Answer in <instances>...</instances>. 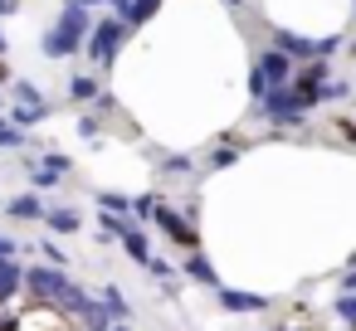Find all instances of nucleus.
I'll use <instances>...</instances> for the list:
<instances>
[{
	"label": "nucleus",
	"instance_id": "f257e3e1",
	"mask_svg": "<svg viewBox=\"0 0 356 331\" xmlns=\"http://www.w3.org/2000/svg\"><path fill=\"white\" fill-rule=\"evenodd\" d=\"M88 30H93V15H88L83 6H74V0H64V10H59L54 30L40 40V49H44L49 59H74V54L88 44Z\"/></svg>",
	"mask_w": 356,
	"mask_h": 331
},
{
	"label": "nucleus",
	"instance_id": "f03ea898",
	"mask_svg": "<svg viewBox=\"0 0 356 331\" xmlns=\"http://www.w3.org/2000/svg\"><path fill=\"white\" fill-rule=\"evenodd\" d=\"M25 292H30V302H35V307H54V312H64V307L74 302L79 282L69 278V268L30 263V268H25Z\"/></svg>",
	"mask_w": 356,
	"mask_h": 331
},
{
	"label": "nucleus",
	"instance_id": "7ed1b4c3",
	"mask_svg": "<svg viewBox=\"0 0 356 331\" xmlns=\"http://www.w3.org/2000/svg\"><path fill=\"white\" fill-rule=\"evenodd\" d=\"M127 35H132V30H127L122 20H113V15H108V20H93V30H88V44H83V54H88V59H93V64H98V69L108 74V69L118 64V54H122Z\"/></svg>",
	"mask_w": 356,
	"mask_h": 331
},
{
	"label": "nucleus",
	"instance_id": "20e7f679",
	"mask_svg": "<svg viewBox=\"0 0 356 331\" xmlns=\"http://www.w3.org/2000/svg\"><path fill=\"white\" fill-rule=\"evenodd\" d=\"M307 112H312V108H307L293 88H273V93L259 103V117H264L273 132H283V127H302V122H307Z\"/></svg>",
	"mask_w": 356,
	"mask_h": 331
},
{
	"label": "nucleus",
	"instance_id": "39448f33",
	"mask_svg": "<svg viewBox=\"0 0 356 331\" xmlns=\"http://www.w3.org/2000/svg\"><path fill=\"white\" fill-rule=\"evenodd\" d=\"M147 224H156V229H161V234H166V239H171V244L181 248V253H195V248H200V234H195V219H191L186 210H176V205H166V200H161V205L152 210V219H147Z\"/></svg>",
	"mask_w": 356,
	"mask_h": 331
},
{
	"label": "nucleus",
	"instance_id": "423d86ee",
	"mask_svg": "<svg viewBox=\"0 0 356 331\" xmlns=\"http://www.w3.org/2000/svg\"><path fill=\"white\" fill-rule=\"evenodd\" d=\"M327 83H332V69H327V59H307V64H298V69H293V83H288V88H293V93H298L307 108H317Z\"/></svg>",
	"mask_w": 356,
	"mask_h": 331
},
{
	"label": "nucleus",
	"instance_id": "0eeeda50",
	"mask_svg": "<svg viewBox=\"0 0 356 331\" xmlns=\"http://www.w3.org/2000/svg\"><path fill=\"white\" fill-rule=\"evenodd\" d=\"M118 244L127 248V258H132V263H142V268L152 263V234H147V224H142V219L122 214V219H118Z\"/></svg>",
	"mask_w": 356,
	"mask_h": 331
},
{
	"label": "nucleus",
	"instance_id": "6e6552de",
	"mask_svg": "<svg viewBox=\"0 0 356 331\" xmlns=\"http://www.w3.org/2000/svg\"><path fill=\"white\" fill-rule=\"evenodd\" d=\"M254 69L264 74V83H268V93H273V88H288V83H293V69H298V64H293L288 54H278V49L268 44V49H259V59H254Z\"/></svg>",
	"mask_w": 356,
	"mask_h": 331
},
{
	"label": "nucleus",
	"instance_id": "1a4fd4ad",
	"mask_svg": "<svg viewBox=\"0 0 356 331\" xmlns=\"http://www.w3.org/2000/svg\"><path fill=\"white\" fill-rule=\"evenodd\" d=\"M215 297H220V307L234 312V316H254V312H268V307H273V297L244 292V287H215Z\"/></svg>",
	"mask_w": 356,
	"mask_h": 331
},
{
	"label": "nucleus",
	"instance_id": "9d476101",
	"mask_svg": "<svg viewBox=\"0 0 356 331\" xmlns=\"http://www.w3.org/2000/svg\"><path fill=\"white\" fill-rule=\"evenodd\" d=\"M181 278H186V282H195V287H225L205 248H195V253H186V258H181Z\"/></svg>",
	"mask_w": 356,
	"mask_h": 331
},
{
	"label": "nucleus",
	"instance_id": "9b49d317",
	"mask_svg": "<svg viewBox=\"0 0 356 331\" xmlns=\"http://www.w3.org/2000/svg\"><path fill=\"white\" fill-rule=\"evenodd\" d=\"M44 200L35 195V190H25V195H15V200H6V214L10 219H20V224H44Z\"/></svg>",
	"mask_w": 356,
	"mask_h": 331
},
{
	"label": "nucleus",
	"instance_id": "f8f14e48",
	"mask_svg": "<svg viewBox=\"0 0 356 331\" xmlns=\"http://www.w3.org/2000/svg\"><path fill=\"white\" fill-rule=\"evenodd\" d=\"M312 44H317V40H302V35H293V30H273V49L288 54L293 64H307V59H312Z\"/></svg>",
	"mask_w": 356,
	"mask_h": 331
},
{
	"label": "nucleus",
	"instance_id": "ddd939ff",
	"mask_svg": "<svg viewBox=\"0 0 356 331\" xmlns=\"http://www.w3.org/2000/svg\"><path fill=\"white\" fill-rule=\"evenodd\" d=\"M44 117H54V103H40V108H30V103H15V108H6V122H10V127H20V132L40 127Z\"/></svg>",
	"mask_w": 356,
	"mask_h": 331
},
{
	"label": "nucleus",
	"instance_id": "4468645a",
	"mask_svg": "<svg viewBox=\"0 0 356 331\" xmlns=\"http://www.w3.org/2000/svg\"><path fill=\"white\" fill-rule=\"evenodd\" d=\"M44 229H54V234H79V229H83V210H74V205H49V210H44Z\"/></svg>",
	"mask_w": 356,
	"mask_h": 331
},
{
	"label": "nucleus",
	"instance_id": "2eb2a0df",
	"mask_svg": "<svg viewBox=\"0 0 356 331\" xmlns=\"http://www.w3.org/2000/svg\"><path fill=\"white\" fill-rule=\"evenodd\" d=\"M15 292H25V268L15 258H0V307L15 302Z\"/></svg>",
	"mask_w": 356,
	"mask_h": 331
},
{
	"label": "nucleus",
	"instance_id": "dca6fc26",
	"mask_svg": "<svg viewBox=\"0 0 356 331\" xmlns=\"http://www.w3.org/2000/svg\"><path fill=\"white\" fill-rule=\"evenodd\" d=\"M64 93H69V103H98V93H103V78H98V74H74Z\"/></svg>",
	"mask_w": 356,
	"mask_h": 331
},
{
	"label": "nucleus",
	"instance_id": "f3484780",
	"mask_svg": "<svg viewBox=\"0 0 356 331\" xmlns=\"http://www.w3.org/2000/svg\"><path fill=\"white\" fill-rule=\"evenodd\" d=\"M239 156H244V142H234V137H225V142H220V146H215V151L205 156V171H229V166H234Z\"/></svg>",
	"mask_w": 356,
	"mask_h": 331
},
{
	"label": "nucleus",
	"instance_id": "a211bd4d",
	"mask_svg": "<svg viewBox=\"0 0 356 331\" xmlns=\"http://www.w3.org/2000/svg\"><path fill=\"white\" fill-rule=\"evenodd\" d=\"M98 302L108 307V316H113V321H127V316H132L127 292H122V287H113V282H108V287H98Z\"/></svg>",
	"mask_w": 356,
	"mask_h": 331
},
{
	"label": "nucleus",
	"instance_id": "6ab92c4d",
	"mask_svg": "<svg viewBox=\"0 0 356 331\" xmlns=\"http://www.w3.org/2000/svg\"><path fill=\"white\" fill-rule=\"evenodd\" d=\"M156 176H195V156H156Z\"/></svg>",
	"mask_w": 356,
	"mask_h": 331
},
{
	"label": "nucleus",
	"instance_id": "aec40b11",
	"mask_svg": "<svg viewBox=\"0 0 356 331\" xmlns=\"http://www.w3.org/2000/svg\"><path fill=\"white\" fill-rule=\"evenodd\" d=\"M25 176H30V185H35V195H40V190H54V185L64 180V176H54V171H44L40 161H25Z\"/></svg>",
	"mask_w": 356,
	"mask_h": 331
},
{
	"label": "nucleus",
	"instance_id": "412c9836",
	"mask_svg": "<svg viewBox=\"0 0 356 331\" xmlns=\"http://www.w3.org/2000/svg\"><path fill=\"white\" fill-rule=\"evenodd\" d=\"M98 210L103 214H132V200L118 195V190H98Z\"/></svg>",
	"mask_w": 356,
	"mask_h": 331
},
{
	"label": "nucleus",
	"instance_id": "4be33fe9",
	"mask_svg": "<svg viewBox=\"0 0 356 331\" xmlns=\"http://www.w3.org/2000/svg\"><path fill=\"white\" fill-rule=\"evenodd\" d=\"M337 321L346 326V331H356V292H337Z\"/></svg>",
	"mask_w": 356,
	"mask_h": 331
},
{
	"label": "nucleus",
	"instance_id": "5701e85b",
	"mask_svg": "<svg viewBox=\"0 0 356 331\" xmlns=\"http://www.w3.org/2000/svg\"><path fill=\"white\" fill-rule=\"evenodd\" d=\"M156 10H161V0H132V15H127V25L137 30V25H147Z\"/></svg>",
	"mask_w": 356,
	"mask_h": 331
},
{
	"label": "nucleus",
	"instance_id": "b1692460",
	"mask_svg": "<svg viewBox=\"0 0 356 331\" xmlns=\"http://www.w3.org/2000/svg\"><path fill=\"white\" fill-rule=\"evenodd\" d=\"M40 166L54 171V176H69V171H74V161H69L64 151H40Z\"/></svg>",
	"mask_w": 356,
	"mask_h": 331
},
{
	"label": "nucleus",
	"instance_id": "393cba45",
	"mask_svg": "<svg viewBox=\"0 0 356 331\" xmlns=\"http://www.w3.org/2000/svg\"><path fill=\"white\" fill-rule=\"evenodd\" d=\"M147 273H152L156 282H166V287H171V282L181 278V268H171V263H166V258H156V253H152V263H147Z\"/></svg>",
	"mask_w": 356,
	"mask_h": 331
},
{
	"label": "nucleus",
	"instance_id": "a878e982",
	"mask_svg": "<svg viewBox=\"0 0 356 331\" xmlns=\"http://www.w3.org/2000/svg\"><path fill=\"white\" fill-rule=\"evenodd\" d=\"M15 146H25V132H20V127H10L6 117H0V151H15Z\"/></svg>",
	"mask_w": 356,
	"mask_h": 331
},
{
	"label": "nucleus",
	"instance_id": "bb28decb",
	"mask_svg": "<svg viewBox=\"0 0 356 331\" xmlns=\"http://www.w3.org/2000/svg\"><path fill=\"white\" fill-rule=\"evenodd\" d=\"M40 258H44V263H54V268H69V258H64V248H59L54 239H40Z\"/></svg>",
	"mask_w": 356,
	"mask_h": 331
},
{
	"label": "nucleus",
	"instance_id": "cd10ccee",
	"mask_svg": "<svg viewBox=\"0 0 356 331\" xmlns=\"http://www.w3.org/2000/svg\"><path fill=\"white\" fill-rule=\"evenodd\" d=\"M15 103H30V108H40V103H49L35 83H15Z\"/></svg>",
	"mask_w": 356,
	"mask_h": 331
},
{
	"label": "nucleus",
	"instance_id": "c85d7f7f",
	"mask_svg": "<svg viewBox=\"0 0 356 331\" xmlns=\"http://www.w3.org/2000/svg\"><path fill=\"white\" fill-rule=\"evenodd\" d=\"M341 98H351V83H341V78H337V83H327V88H322V103H341Z\"/></svg>",
	"mask_w": 356,
	"mask_h": 331
},
{
	"label": "nucleus",
	"instance_id": "c756f323",
	"mask_svg": "<svg viewBox=\"0 0 356 331\" xmlns=\"http://www.w3.org/2000/svg\"><path fill=\"white\" fill-rule=\"evenodd\" d=\"M98 132H103V117H93V112H88V117H79V137H88V142H93Z\"/></svg>",
	"mask_w": 356,
	"mask_h": 331
},
{
	"label": "nucleus",
	"instance_id": "7c9ffc66",
	"mask_svg": "<svg viewBox=\"0 0 356 331\" xmlns=\"http://www.w3.org/2000/svg\"><path fill=\"white\" fill-rule=\"evenodd\" d=\"M118 219H122V214H98V229H103L98 239H118Z\"/></svg>",
	"mask_w": 356,
	"mask_h": 331
},
{
	"label": "nucleus",
	"instance_id": "2f4dec72",
	"mask_svg": "<svg viewBox=\"0 0 356 331\" xmlns=\"http://www.w3.org/2000/svg\"><path fill=\"white\" fill-rule=\"evenodd\" d=\"M337 287H341V292H356V263H346V273L337 278Z\"/></svg>",
	"mask_w": 356,
	"mask_h": 331
},
{
	"label": "nucleus",
	"instance_id": "473e14b6",
	"mask_svg": "<svg viewBox=\"0 0 356 331\" xmlns=\"http://www.w3.org/2000/svg\"><path fill=\"white\" fill-rule=\"evenodd\" d=\"M337 132H341V137L356 146V122H351V117H341V122H337Z\"/></svg>",
	"mask_w": 356,
	"mask_h": 331
},
{
	"label": "nucleus",
	"instance_id": "72a5a7b5",
	"mask_svg": "<svg viewBox=\"0 0 356 331\" xmlns=\"http://www.w3.org/2000/svg\"><path fill=\"white\" fill-rule=\"evenodd\" d=\"M0 258H15V239L10 234H0Z\"/></svg>",
	"mask_w": 356,
	"mask_h": 331
},
{
	"label": "nucleus",
	"instance_id": "f704fd0d",
	"mask_svg": "<svg viewBox=\"0 0 356 331\" xmlns=\"http://www.w3.org/2000/svg\"><path fill=\"white\" fill-rule=\"evenodd\" d=\"M10 10H15V0H0V20H6Z\"/></svg>",
	"mask_w": 356,
	"mask_h": 331
},
{
	"label": "nucleus",
	"instance_id": "c9c22d12",
	"mask_svg": "<svg viewBox=\"0 0 356 331\" xmlns=\"http://www.w3.org/2000/svg\"><path fill=\"white\" fill-rule=\"evenodd\" d=\"M74 6H83V10H93V6H108V0H74Z\"/></svg>",
	"mask_w": 356,
	"mask_h": 331
},
{
	"label": "nucleus",
	"instance_id": "e433bc0d",
	"mask_svg": "<svg viewBox=\"0 0 356 331\" xmlns=\"http://www.w3.org/2000/svg\"><path fill=\"white\" fill-rule=\"evenodd\" d=\"M0 83H10V69H6V59H0Z\"/></svg>",
	"mask_w": 356,
	"mask_h": 331
},
{
	"label": "nucleus",
	"instance_id": "4c0bfd02",
	"mask_svg": "<svg viewBox=\"0 0 356 331\" xmlns=\"http://www.w3.org/2000/svg\"><path fill=\"white\" fill-rule=\"evenodd\" d=\"M264 331H298V326H264Z\"/></svg>",
	"mask_w": 356,
	"mask_h": 331
},
{
	"label": "nucleus",
	"instance_id": "58836bf2",
	"mask_svg": "<svg viewBox=\"0 0 356 331\" xmlns=\"http://www.w3.org/2000/svg\"><path fill=\"white\" fill-rule=\"evenodd\" d=\"M0 59H6V30H0Z\"/></svg>",
	"mask_w": 356,
	"mask_h": 331
},
{
	"label": "nucleus",
	"instance_id": "ea45409f",
	"mask_svg": "<svg viewBox=\"0 0 356 331\" xmlns=\"http://www.w3.org/2000/svg\"><path fill=\"white\" fill-rule=\"evenodd\" d=\"M0 117H6V93H0Z\"/></svg>",
	"mask_w": 356,
	"mask_h": 331
},
{
	"label": "nucleus",
	"instance_id": "a19ab883",
	"mask_svg": "<svg viewBox=\"0 0 356 331\" xmlns=\"http://www.w3.org/2000/svg\"><path fill=\"white\" fill-rule=\"evenodd\" d=\"M229 6H234V10H239V6H244V0H229Z\"/></svg>",
	"mask_w": 356,
	"mask_h": 331
},
{
	"label": "nucleus",
	"instance_id": "79ce46f5",
	"mask_svg": "<svg viewBox=\"0 0 356 331\" xmlns=\"http://www.w3.org/2000/svg\"><path fill=\"white\" fill-rule=\"evenodd\" d=\"M351 15H356V0H351Z\"/></svg>",
	"mask_w": 356,
	"mask_h": 331
}]
</instances>
